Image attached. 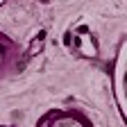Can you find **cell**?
<instances>
[{
    "mask_svg": "<svg viewBox=\"0 0 127 127\" xmlns=\"http://www.w3.org/2000/svg\"><path fill=\"white\" fill-rule=\"evenodd\" d=\"M123 73H125V41H120L118 52L114 59V73L111 75V84H114V98L120 111V118H125V84H123Z\"/></svg>",
    "mask_w": 127,
    "mask_h": 127,
    "instance_id": "obj_3",
    "label": "cell"
},
{
    "mask_svg": "<svg viewBox=\"0 0 127 127\" xmlns=\"http://www.w3.org/2000/svg\"><path fill=\"white\" fill-rule=\"evenodd\" d=\"M66 43L70 48V52L77 55V57H82V59H95L98 57V41H95L93 32L84 23H79L73 30H68Z\"/></svg>",
    "mask_w": 127,
    "mask_h": 127,
    "instance_id": "obj_2",
    "label": "cell"
},
{
    "mask_svg": "<svg viewBox=\"0 0 127 127\" xmlns=\"http://www.w3.org/2000/svg\"><path fill=\"white\" fill-rule=\"evenodd\" d=\"M18 43H16L7 32L0 30V77H2L11 66H14V61L18 59Z\"/></svg>",
    "mask_w": 127,
    "mask_h": 127,
    "instance_id": "obj_4",
    "label": "cell"
},
{
    "mask_svg": "<svg viewBox=\"0 0 127 127\" xmlns=\"http://www.w3.org/2000/svg\"><path fill=\"white\" fill-rule=\"evenodd\" d=\"M34 127H95L89 114H84L77 107H61V109H48L36 120Z\"/></svg>",
    "mask_w": 127,
    "mask_h": 127,
    "instance_id": "obj_1",
    "label": "cell"
},
{
    "mask_svg": "<svg viewBox=\"0 0 127 127\" xmlns=\"http://www.w3.org/2000/svg\"><path fill=\"white\" fill-rule=\"evenodd\" d=\"M0 127H11V125H0Z\"/></svg>",
    "mask_w": 127,
    "mask_h": 127,
    "instance_id": "obj_5",
    "label": "cell"
}]
</instances>
